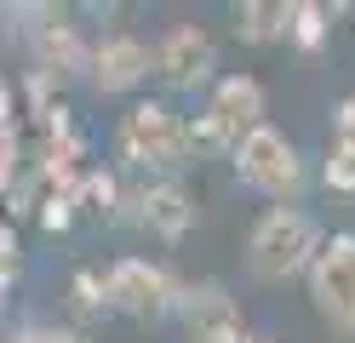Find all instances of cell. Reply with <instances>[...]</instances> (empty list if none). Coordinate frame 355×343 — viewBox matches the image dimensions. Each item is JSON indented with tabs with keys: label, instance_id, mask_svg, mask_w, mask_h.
I'll return each instance as SVG.
<instances>
[{
	"label": "cell",
	"instance_id": "11",
	"mask_svg": "<svg viewBox=\"0 0 355 343\" xmlns=\"http://www.w3.org/2000/svg\"><path fill=\"white\" fill-rule=\"evenodd\" d=\"M92 58L98 52H86L69 23H46V29H40V63H46L52 75H80V69H92Z\"/></svg>",
	"mask_w": 355,
	"mask_h": 343
},
{
	"label": "cell",
	"instance_id": "4",
	"mask_svg": "<svg viewBox=\"0 0 355 343\" xmlns=\"http://www.w3.org/2000/svg\"><path fill=\"white\" fill-rule=\"evenodd\" d=\"M235 177L247 183V189L281 200V195L298 189V149L286 143L275 126H258V132L241 137V149H235Z\"/></svg>",
	"mask_w": 355,
	"mask_h": 343
},
{
	"label": "cell",
	"instance_id": "19",
	"mask_svg": "<svg viewBox=\"0 0 355 343\" xmlns=\"http://www.w3.org/2000/svg\"><path fill=\"white\" fill-rule=\"evenodd\" d=\"M338 326H344V332H349V337H355V309H349V315H344V320H338Z\"/></svg>",
	"mask_w": 355,
	"mask_h": 343
},
{
	"label": "cell",
	"instance_id": "15",
	"mask_svg": "<svg viewBox=\"0 0 355 343\" xmlns=\"http://www.w3.org/2000/svg\"><path fill=\"white\" fill-rule=\"evenodd\" d=\"M327 183L344 189V195H355V143H338L327 155Z\"/></svg>",
	"mask_w": 355,
	"mask_h": 343
},
{
	"label": "cell",
	"instance_id": "6",
	"mask_svg": "<svg viewBox=\"0 0 355 343\" xmlns=\"http://www.w3.org/2000/svg\"><path fill=\"white\" fill-rule=\"evenodd\" d=\"M309 292L332 320H344L355 309V235H332L321 246V258L309 263Z\"/></svg>",
	"mask_w": 355,
	"mask_h": 343
},
{
	"label": "cell",
	"instance_id": "20",
	"mask_svg": "<svg viewBox=\"0 0 355 343\" xmlns=\"http://www.w3.org/2000/svg\"><path fill=\"white\" fill-rule=\"evenodd\" d=\"M247 343H275V337H247Z\"/></svg>",
	"mask_w": 355,
	"mask_h": 343
},
{
	"label": "cell",
	"instance_id": "13",
	"mask_svg": "<svg viewBox=\"0 0 355 343\" xmlns=\"http://www.w3.org/2000/svg\"><path fill=\"white\" fill-rule=\"evenodd\" d=\"M75 206H86V212H103V218H115V212H109V206H115V177L86 172V177H80V189H75Z\"/></svg>",
	"mask_w": 355,
	"mask_h": 343
},
{
	"label": "cell",
	"instance_id": "16",
	"mask_svg": "<svg viewBox=\"0 0 355 343\" xmlns=\"http://www.w3.org/2000/svg\"><path fill=\"white\" fill-rule=\"evenodd\" d=\"M75 309L80 315L109 309V281H98V274H75Z\"/></svg>",
	"mask_w": 355,
	"mask_h": 343
},
{
	"label": "cell",
	"instance_id": "9",
	"mask_svg": "<svg viewBox=\"0 0 355 343\" xmlns=\"http://www.w3.org/2000/svg\"><path fill=\"white\" fill-rule=\"evenodd\" d=\"M189 223H195V206H189V195L178 189V183L144 189V229H155L161 240H184Z\"/></svg>",
	"mask_w": 355,
	"mask_h": 343
},
{
	"label": "cell",
	"instance_id": "2",
	"mask_svg": "<svg viewBox=\"0 0 355 343\" xmlns=\"http://www.w3.org/2000/svg\"><path fill=\"white\" fill-rule=\"evenodd\" d=\"M121 149H126V160H144V166H184L189 126L166 103H132L121 121Z\"/></svg>",
	"mask_w": 355,
	"mask_h": 343
},
{
	"label": "cell",
	"instance_id": "18",
	"mask_svg": "<svg viewBox=\"0 0 355 343\" xmlns=\"http://www.w3.org/2000/svg\"><path fill=\"white\" fill-rule=\"evenodd\" d=\"M17 343H86L80 332H52V326H35V332H24Z\"/></svg>",
	"mask_w": 355,
	"mask_h": 343
},
{
	"label": "cell",
	"instance_id": "12",
	"mask_svg": "<svg viewBox=\"0 0 355 343\" xmlns=\"http://www.w3.org/2000/svg\"><path fill=\"white\" fill-rule=\"evenodd\" d=\"M293 12L298 6H286V0H252V6H241V40H252V46H263V40H281V35H293Z\"/></svg>",
	"mask_w": 355,
	"mask_h": 343
},
{
	"label": "cell",
	"instance_id": "10",
	"mask_svg": "<svg viewBox=\"0 0 355 343\" xmlns=\"http://www.w3.org/2000/svg\"><path fill=\"white\" fill-rule=\"evenodd\" d=\"M212 109L224 114L235 132H258L263 126V86L252 75H224L218 91H212Z\"/></svg>",
	"mask_w": 355,
	"mask_h": 343
},
{
	"label": "cell",
	"instance_id": "3",
	"mask_svg": "<svg viewBox=\"0 0 355 343\" xmlns=\"http://www.w3.org/2000/svg\"><path fill=\"white\" fill-rule=\"evenodd\" d=\"M103 281H109V309L138 315V320H161L166 309H184V297H189V292H178V281L161 263H144V258H121Z\"/></svg>",
	"mask_w": 355,
	"mask_h": 343
},
{
	"label": "cell",
	"instance_id": "5",
	"mask_svg": "<svg viewBox=\"0 0 355 343\" xmlns=\"http://www.w3.org/2000/svg\"><path fill=\"white\" fill-rule=\"evenodd\" d=\"M155 75L166 86H178V91L212 80V35L201 23H172L161 35V46H155Z\"/></svg>",
	"mask_w": 355,
	"mask_h": 343
},
{
	"label": "cell",
	"instance_id": "17",
	"mask_svg": "<svg viewBox=\"0 0 355 343\" xmlns=\"http://www.w3.org/2000/svg\"><path fill=\"white\" fill-rule=\"evenodd\" d=\"M332 126H338V143H355V91L332 109Z\"/></svg>",
	"mask_w": 355,
	"mask_h": 343
},
{
	"label": "cell",
	"instance_id": "1",
	"mask_svg": "<svg viewBox=\"0 0 355 343\" xmlns=\"http://www.w3.org/2000/svg\"><path fill=\"white\" fill-rule=\"evenodd\" d=\"M252 274L258 281H286V274H298L321 258V235H315V223H309L304 212H293V206H270V212L258 218L252 229Z\"/></svg>",
	"mask_w": 355,
	"mask_h": 343
},
{
	"label": "cell",
	"instance_id": "7",
	"mask_svg": "<svg viewBox=\"0 0 355 343\" xmlns=\"http://www.w3.org/2000/svg\"><path fill=\"white\" fill-rule=\"evenodd\" d=\"M184 320H189V343H247L235 297L224 286H212V281L184 297Z\"/></svg>",
	"mask_w": 355,
	"mask_h": 343
},
{
	"label": "cell",
	"instance_id": "8",
	"mask_svg": "<svg viewBox=\"0 0 355 343\" xmlns=\"http://www.w3.org/2000/svg\"><path fill=\"white\" fill-rule=\"evenodd\" d=\"M155 69V52L144 40H132V35H115V40H103L98 46V58H92V80L98 91H132L144 75Z\"/></svg>",
	"mask_w": 355,
	"mask_h": 343
},
{
	"label": "cell",
	"instance_id": "14",
	"mask_svg": "<svg viewBox=\"0 0 355 343\" xmlns=\"http://www.w3.org/2000/svg\"><path fill=\"white\" fill-rule=\"evenodd\" d=\"M293 40L304 46V52H315V46L327 40V12L321 6H298L293 12Z\"/></svg>",
	"mask_w": 355,
	"mask_h": 343
}]
</instances>
